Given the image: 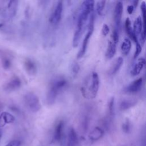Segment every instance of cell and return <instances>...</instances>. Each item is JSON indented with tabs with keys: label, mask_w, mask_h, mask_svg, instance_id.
I'll list each match as a JSON object with an SVG mask.
<instances>
[{
	"label": "cell",
	"mask_w": 146,
	"mask_h": 146,
	"mask_svg": "<svg viewBox=\"0 0 146 146\" xmlns=\"http://www.w3.org/2000/svg\"><path fill=\"white\" fill-rule=\"evenodd\" d=\"M95 2L94 1H84L83 2L80 11L77 18L76 27L74 35L72 41L78 43L79 42L82 35L85 30L86 21L89 18L90 14L94 11Z\"/></svg>",
	"instance_id": "6da1fadb"
},
{
	"label": "cell",
	"mask_w": 146,
	"mask_h": 146,
	"mask_svg": "<svg viewBox=\"0 0 146 146\" xmlns=\"http://www.w3.org/2000/svg\"><path fill=\"white\" fill-rule=\"evenodd\" d=\"M99 87V78L96 72H92L85 84L82 86L80 91L86 99H94L98 94Z\"/></svg>",
	"instance_id": "7a4b0ae2"
},
{
	"label": "cell",
	"mask_w": 146,
	"mask_h": 146,
	"mask_svg": "<svg viewBox=\"0 0 146 146\" xmlns=\"http://www.w3.org/2000/svg\"><path fill=\"white\" fill-rule=\"evenodd\" d=\"M67 85V80L63 77L54 79L50 84L47 94V102L48 104H52L55 102L58 95Z\"/></svg>",
	"instance_id": "3957f363"
},
{
	"label": "cell",
	"mask_w": 146,
	"mask_h": 146,
	"mask_svg": "<svg viewBox=\"0 0 146 146\" xmlns=\"http://www.w3.org/2000/svg\"><path fill=\"white\" fill-rule=\"evenodd\" d=\"M26 107L32 112H36L41 108V104L38 96L33 92L26 94L23 98Z\"/></svg>",
	"instance_id": "277c9868"
},
{
	"label": "cell",
	"mask_w": 146,
	"mask_h": 146,
	"mask_svg": "<svg viewBox=\"0 0 146 146\" xmlns=\"http://www.w3.org/2000/svg\"><path fill=\"white\" fill-rule=\"evenodd\" d=\"M63 11V2L59 1L55 5V6L52 12L50 18L49 22L53 25H58L62 18Z\"/></svg>",
	"instance_id": "5b68a950"
},
{
	"label": "cell",
	"mask_w": 146,
	"mask_h": 146,
	"mask_svg": "<svg viewBox=\"0 0 146 146\" xmlns=\"http://www.w3.org/2000/svg\"><path fill=\"white\" fill-rule=\"evenodd\" d=\"M123 11V5L121 2L118 1L116 4L115 11H114V21L115 24V29H116L118 31H119L121 22V18Z\"/></svg>",
	"instance_id": "8992f818"
},
{
	"label": "cell",
	"mask_w": 146,
	"mask_h": 146,
	"mask_svg": "<svg viewBox=\"0 0 146 146\" xmlns=\"http://www.w3.org/2000/svg\"><path fill=\"white\" fill-rule=\"evenodd\" d=\"M143 85V78H140L135 80L128 84L124 89V92L128 94H135L141 89Z\"/></svg>",
	"instance_id": "52a82bcc"
},
{
	"label": "cell",
	"mask_w": 146,
	"mask_h": 146,
	"mask_svg": "<svg viewBox=\"0 0 146 146\" xmlns=\"http://www.w3.org/2000/svg\"><path fill=\"white\" fill-rule=\"evenodd\" d=\"M21 86V81L20 79L15 76L11 79L3 87V89L6 92H12L17 90Z\"/></svg>",
	"instance_id": "ba28073f"
},
{
	"label": "cell",
	"mask_w": 146,
	"mask_h": 146,
	"mask_svg": "<svg viewBox=\"0 0 146 146\" xmlns=\"http://www.w3.org/2000/svg\"><path fill=\"white\" fill-rule=\"evenodd\" d=\"M93 31H88L86 36H84V38L83 39L82 46L78 52V53L77 54V58L78 59H80L81 58H82L84 55L86 53V51L87 50V45L88 43V40L91 37V36L92 34Z\"/></svg>",
	"instance_id": "9c48e42d"
},
{
	"label": "cell",
	"mask_w": 146,
	"mask_h": 146,
	"mask_svg": "<svg viewBox=\"0 0 146 146\" xmlns=\"http://www.w3.org/2000/svg\"><path fill=\"white\" fill-rule=\"evenodd\" d=\"M125 31H126L127 35H128L129 38L131 40H132L135 43L139 42L135 34H134L133 29L132 27L131 20L129 19V18L128 17L127 18L125 21Z\"/></svg>",
	"instance_id": "30bf717a"
},
{
	"label": "cell",
	"mask_w": 146,
	"mask_h": 146,
	"mask_svg": "<svg viewBox=\"0 0 146 146\" xmlns=\"http://www.w3.org/2000/svg\"><path fill=\"white\" fill-rule=\"evenodd\" d=\"M145 64V59L143 58H140L137 59L136 62L133 65L132 69L131 71V74L132 76H136L139 75L142 70Z\"/></svg>",
	"instance_id": "8fae6325"
},
{
	"label": "cell",
	"mask_w": 146,
	"mask_h": 146,
	"mask_svg": "<svg viewBox=\"0 0 146 146\" xmlns=\"http://www.w3.org/2000/svg\"><path fill=\"white\" fill-rule=\"evenodd\" d=\"M133 31L136 36L139 38L142 31L143 30V23L140 16H138L135 20L133 25Z\"/></svg>",
	"instance_id": "7c38bea8"
},
{
	"label": "cell",
	"mask_w": 146,
	"mask_h": 146,
	"mask_svg": "<svg viewBox=\"0 0 146 146\" xmlns=\"http://www.w3.org/2000/svg\"><path fill=\"white\" fill-rule=\"evenodd\" d=\"M15 120V117L7 112H3L0 114V126L3 127L6 124L12 123Z\"/></svg>",
	"instance_id": "4fadbf2b"
},
{
	"label": "cell",
	"mask_w": 146,
	"mask_h": 146,
	"mask_svg": "<svg viewBox=\"0 0 146 146\" xmlns=\"http://www.w3.org/2000/svg\"><path fill=\"white\" fill-rule=\"evenodd\" d=\"M24 67L29 75H34L36 73V66L33 60L26 59L24 62Z\"/></svg>",
	"instance_id": "5bb4252c"
},
{
	"label": "cell",
	"mask_w": 146,
	"mask_h": 146,
	"mask_svg": "<svg viewBox=\"0 0 146 146\" xmlns=\"http://www.w3.org/2000/svg\"><path fill=\"white\" fill-rule=\"evenodd\" d=\"M77 145L78 137L76 133L73 128H71L68 132L67 146H77Z\"/></svg>",
	"instance_id": "9a60e30c"
},
{
	"label": "cell",
	"mask_w": 146,
	"mask_h": 146,
	"mask_svg": "<svg viewBox=\"0 0 146 146\" xmlns=\"http://www.w3.org/2000/svg\"><path fill=\"white\" fill-rule=\"evenodd\" d=\"M116 43L111 39L108 40L107 51L106 52V56L107 59H110L115 55L116 51Z\"/></svg>",
	"instance_id": "2e32d148"
},
{
	"label": "cell",
	"mask_w": 146,
	"mask_h": 146,
	"mask_svg": "<svg viewBox=\"0 0 146 146\" xmlns=\"http://www.w3.org/2000/svg\"><path fill=\"white\" fill-rule=\"evenodd\" d=\"M123 59L122 57L119 56L118 57L115 62L112 63L110 70H109V74L110 75H114L115 74L120 68L121 66L123 63Z\"/></svg>",
	"instance_id": "e0dca14e"
},
{
	"label": "cell",
	"mask_w": 146,
	"mask_h": 146,
	"mask_svg": "<svg viewBox=\"0 0 146 146\" xmlns=\"http://www.w3.org/2000/svg\"><path fill=\"white\" fill-rule=\"evenodd\" d=\"M137 103V100L134 99H128L122 100L119 104V108L122 110H127L133 106H135Z\"/></svg>",
	"instance_id": "ac0fdd59"
},
{
	"label": "cell",
	"mask_w": 146,
	"mask_h": 146,
	"mask_svg": "<svg viewBox=\"0 0 146 146\" xmlns=\"http://www.w3.org/2000/svg\"><path fill=\"white\" fill-rule=\"evenodd\" d=\"M104 132L102 128L96 127H95L89 133V138L92 140H98L103 135Z\"/></svg>",
	"instance_id": "d6986e66"
},
{
	"label": "cell",
	"mask_w": 146,
	"mask_h": 146,
	"mask_svg": "<svg viewBox=\"0 0 146 146\" xmlns=\"http://www.w3.org/2000/svg\"><path fill=\"white\" fill-rule=\"evenodd\" d=\"M131 48V42L128 38H125L121 45V51L123 55H127Z\"/></svg>",
	"instance_id": "ffe728a7"
},
{
	"label": "cell",
	"mask_w": 146,
	"mask_h": 146,
	"mask_svg": "<svg viewBox=\"0 0 146 146\" xmlns=\"http://www.w3.org/2000/svg\"><path fill=\"white\" fill-rule=\"evenodd\" d=\"M63 127H64V123L63 121H59L57 125L56 126L55 129V132H54V139L56 141H59L62 136V133H63Z\"/></svg>",
	"instance_id": "44dd1931"
},
{
	"label": "cell",
	"mask_w": 146,
	"mask_h": 146,
	"mask_svg": "<svg viewBox=\"0 0 146 146\" xmlns=\"http://www.w3.org/2000/svg\"><path fill=\"white\" fill-rule=\"evenodd\" d=\"M18 1H10L8 5V9L9 11V15L10 17H13L17 12Z\"/></svg>",
	"instance_id": "7402d4cb"
},
{
	"label": "cell",
	"mask_w": 146,
	"mask_h": 146,
	"mask_svg": "<svg viewBox=\"0 0 146 146\" xmlns=\"http://www.w3.org/2000/svg\"><path fill=\"white\" fill-rule=\"evenodd\" d=\"M105 1H99L96 3V11L99 15H104V9L106 5Z\"/></svg>",
	"instance_id": "603a6c76"
},
{
	"label": "cell",
	"mask_w": 146,
	"mask_h": 146,
	"mask_svg": "<svg viewBox=\"0 0 146 146\" xmlns=\"http://www.w3.org/2000/svg\"><path fill=\"white\" fill-rule=\"evenodd\" d=\"M140 9L142 14V18H143V30H145V12H146V7H145V1H142L140 5Z\"/></svg>",
	"instance_id": "cb8c5ba5"
},
{
	"label": "cell",
	"mask_w": 146,
	"mask_h": 146,
	"mask_svg": "<svg viewBox=\"0 0 146 146\" xmlns=\"http://www.w3.org/2000/svg\"><path fill=\"white\" fill-rule=\"evenodd\" d=\"M80 70V66L79 65V64L77 62H73L72 64H71V73L72 74V75L74 76H75L78 75V74L79 73Z\"/></svg>",
	"instance_id": "d4e9b609"
},
{
	"label": "cell",
	"mask_w": 146,
	"mask_h": 146,
	"mask_svg": "<svg viewBox=\"0 0 146 146\" xmlns=\"http://www.w3.org/2000/svg\"><path fill=\"white\" fill-rule=\"evenodd\" d=\"M115 99L113 97H112L108 101V112L109 114L110 115H113V112H114V102H115Z\"/></svg>",
	"instance_id": "484cf974"
},
{
	"label": "cell",
	"mask_w": 146,
	"mask_h": 146,
	"mask_svg": "<svg viewBox=\"0 0 146 146\" xmlns=\"http://www.w3.org/2000/svg\"><path fill=\"white\" fill-rule=\"evenodd\" d=\"M111 39L115 42V43H117L119 40V31L116 29H113L111 35Z\"/></svg>",
	"instance_id": "4316f807"
},
{
	"label": "cell",
	"mask_w": 146,
	"mask_h": 146,
	"mask_svg": "<svg viewBox=\"0 0 146 146\" xmlns=\"http://www.w3.org/2000/svg\"><path fill=\"white\" fill-rule=\"evenodd\" d=\"M141 50L142 48H141V46L140 43L139 42L136 43V49H135V51L133 55L134 59H136L137 57L140 55V54L141 52Z\"/></svg>",
	"instance_id": "83f0119b"
},
{
	"label": "cell",
	"mask_w": 146,
	"mask_h": 146,
	"mask_svg": "<svg viewBox=\"0 0 146 146\" xmlns=\"http://www.w3.org/2000/svg\"><path fill=\"white\" fill-rule=\"evenodd\" d=\"M110 33V28L107 24H103L102 29V34L103 36H107Z\"/></svg>",
	"instance_id": "f1b7e54d"
},
{
	"label": "cell",
	"mask_w": 146,
	"mask_h": 146,
	"mask_svg": "<svg viewBox=\"0 0 146 146\" xmlns=\"http://www.w3.org/2000/svg\"><path fill=\"white\" fill-rule=\"evenodd\" d=\"M11 62L9 59L5 58L3 60L2 65H3V67L4 68V69H5V70L9 69L11 67Z\"/></svg>",
	"instance_id": "f546056e"
},
{
	"label": "cell",
	"mask_w": 146,
	"mask_h": 146,
	"mask_svg": "<svg viewBox=\"0 0 146 146\" xmlns=\"http://www.w3.org/2000/svg\"><path fill=\"white\" fill-rule=\"evenodd\" d=\"M123 129L124 131L128 132L130 129V123L128 120H127L123 124Z\"/></svg>",
	"instance_id": "4dcf8cb0"
},
{
	"label": "cell",
	"mask_w": 146,
	"mask_h": 146,
	"mask_svg": "<svg viewBox=\"0 0 146 146\" xmlns=\"http://www.w3.org/2000/svg\"><path fill=\"white\" fill-rule=\"evenodd\" d=\"M21 144V142L19 140H15L9 142L5 146H19Z\"/></svg>",
	"instance_id": "1f68e13d"
},
{
	"label": "cell",
	"mask_w": 146,
	"mask_h": 146,
	"mask_svg": "<svg viewBox=\"0 0 146 146\" xmlns=\"http://www.w3.org/2000/svg\"><path fill=\"white\" fill-rule=\"evenodd\" d=\"M134 9H135V7L132 5H130L128 6V7H127V12H128V13L129 14H131L133 12Z\"/></svg>",
	"instance_id": "d6a6232c"
},
{
	"label": "cell",
	"mask_w": 146,
	"mask_h": 146,
	"mask_svg": "<svg viewBox=\"0 0 146 146\" xmlns=\"http://www.w3.org/2000/svg\"><path fill=\"white\" fill-rule=\"evenodd\" d=\"M132 5L134 7H136L137 6V4L139 3V1H132Z\"/></svg>",
	"instance_id": "836d02e7"
},
{
	"label": "cell",
	"mask_w": 146,
	"mask_h": 146,
	"mask_svg": "<svg viewBox=\"0 0 146 146\" xmlns=\"http://www.w3.org/2000/svg\"><path fill=\"white\" fill-rule=\"evenodd\" d=\"M2 136V130L0 129V141H1V139Z\"/></svg>",
	"instance_id": "e575fe53"
},
{
	"label": "cell",
	"mask_w": 146,
	"mask_h": 146,
	"mask_svg": "<svg viewBox=\"0 0 146 146\" xmlns=\"http://www.w3.org/2000/svg\"><path fill=\"white\" fill-rule=\"evenodd\" d=\"M2 26V24H0V27H1Z\"/></svg>",
	"instance_id": "d590c367"
}]
</instances>
